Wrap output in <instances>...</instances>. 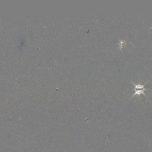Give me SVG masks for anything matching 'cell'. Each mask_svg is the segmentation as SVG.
Wrapping results in <instances>:
<instances>
[{"label":"cell","mask_w":152,"mask_h":152,"mask_svg":"<svg viewBox=\"0 0 152 152\" xmlns=\"http://www.w3.org/2000/svg\"><path fill=\"white\" fill-rule=\"evenodd\" d=\"M132 83L135 86V93L131 97L130 99H132L133 97H134L136 95L138 96H140V94H142L144 96H145V97H148L147 95H145V94L144 93V91L146 90L147 89L144 88V85L146 84V82L144 83V84L143 85L141 84H135L134 83H133L132 81H131Z\"/></svg>","instance_id":"obj_1"},{"label":"cell","mask_w":152,"mask_h":152,"mask_svg":"<svg viewBox=\"0 0 152 152\" xmlns=\"http://www.w3.org/2000/svg\"><path fill=\"white\" fill-rule=\"evenodd\" d=\"M124 44H125V40H120L119 42V49H122V48H123Z\"/></svg>","instance_id":"obj_2"}]
</instances>
